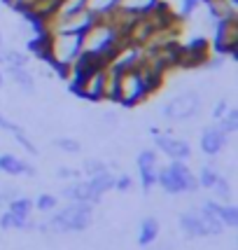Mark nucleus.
I'll return each instance as SVG.
<instances>
[{
  "instance_id": "bb28decb",
  "label": "nucleus",
  "mask_w": 238,
  "mask_h": 250,
  "mask_svg": "<svg viewBox=\"0 0 238 250\" xmlns=\"http://www.w3.org/2000/svg\"><path fill=\"white\" fill-rule=\"evenodd\" d=\"M33 206L38 208V210H42V213H52V210L59 206V201H56L54 194H40L38 199H35Z\"/></svg>"
},
{
  "instance_id": "72a5a7b5",
  "label": "nucleus",
  "mask_w": 238,
  "mask_h": 250,
  "mask_svg": "<svg viewBox=\"0 0 238 250\" xmlns=\"http://www.w3.org/2000/svg\"><path fill=\"white\" fill-rule=\"evenodd\" d=\"M227 110H229V103L224 101V98H222V101H217L215 108H213V120L219 122L222 117H224V112H227Z\"/></svg>"
},
{
  "instance_id": "b1692460",
  "label": "nucleus",
  "mask_w": 238,
  "mask_h": 250,
  "mask_svg": "<svg viewBox=\"0 0 238 250\" xmlns=\"http://www.w3.org/2000/svg\"><path fill=\"white\" fill-rule=\"evenodd\" d=\"M217 178H219V173H217L213 166H203V168H201V173L196 175V183H198V187H206V189H210V187L215 185Z\"/></svg>"
},
{
  "instance_id": "f704fd0d",
  "label": "nucleus",
  "mask_w": 238,
  "mask_h": 250,
  "mask_svg": "<svg viewBox=\"0 0 238 250\" xmlns=\"http://www.w3.org/2000/svg\"><path fill=\"white\" fill-rule=\"evenodd\" d=\"M59 178H65V180H77V178H79V171L68 168V166H61V168H59Z\"/></svg>"
},
{
  "instance_id": "cd10ccee",
  "label": "nucleus",
  "mask_w": 238,
  "mask_h": 250,
  "mask_svg": "<svg viewBox=\"0 0 238 250\" xmlns=\"http://www.w3.org/2000/svg\"><path fill=\"white\" fill-rule=\"evenodd\" d=\"M54 145L61 150V152H65V154H77L79 150H82V145H79L75 138H65V136H63V138H56Z\"/></svg>"
},
{
  "instance_id": "1a4fd4ad",
  "label": "nucleus",
  "mask_w": 238,
  "mask_h": 250,
  "mask_svg": "<svg viewBox=\"0 0 238 250\" xmlns=\"http://www.w3.org/2000/svg\"><path fill=\"white\" fill-rule=\"evenodd\" d=\"M227 143H229V133L222 131L219 124H213V126L203 129V133H201V152L208 154V157H215V154H219L227 147Z\"/></svg>"
},
{
  "instance_id": "c756f323",
  "label": "nucleus",
  "mask_w": 238,
  "mask_h": 250,
  "mask_svg": "<svg viewBox=\"0 0 238 250\" xmlns=\"http://www.w3.org/2000/svg\"><path fill=\"white\" fill-rule=\"evenodd\" d=\"M136 164H138V168H152V166H157V150H140Z\"/></svg>"
},
{
  "instance_id": "393cba45",
  "label": "nucleus",
  "mask_w": 238,
  "mask_h": 250,
  "mask_svg": "<svg viewBox=\"0 0 238 250\" xmlns=\"http://www.w3.org/2000/svg\"><path fill=\"white\" fill-rule=\"evenodd\" d=\"M219 126H222V131H227V133H236L238 131V110L229 108L227 112H224V117L219 120Z\"/></svg>"
},
{
  "instance_id": "dca6fc26",
  "label": "nucleus",
  "mask_w": 238,
  "mask_h": 250,
  "mask_svg": "<svg viewBox=\"0 0 238 250\" xmlns=\"http://www.w3.org/2000/svg\"><path fill=\"white\" fill-rule=\"evenodd\" d=\"M26 49H28V54L38 56L40 61H44V59L49 56V31L47 33H35L33 38H28Z\"/></svg>"
},
{
  "instance_id": "7ed1b4c3",
  "label": "nucleus",
  "mask_w": 238,
  "mask_h": 250,
  "mask_svg": "<svg viewBox=\"0 0 238 250\" xmlns=\"http://www.w3.org/2000/svg\"><path fill=\"white\" fill-rule=\"evenodd\" d=\"M89 225H91V204L82 201H70L68 206L56 210L47 222V227L54 231H82Z\"/></svg>"
},
{
  "instance_id": "58836bf2",
  "label": "nucleus",
  "mask_w": 238,
  "mask_h": 250,
  "mask_svg": "<svg viewBox=\"0 0 238 250\" xmlns=\"http://www.w3.org/2000/svg\"><path fill=\"white\" fill-rule=\"evenodd\" d=\"M0 213H2V208H0Z\"/></svg>"
},
{
  "instance_id": "c85d7f7f",
  "label": "nucleus",
  "mask_w": 238,
  "mask_h": 250,
  "mask_svg": "<svg viewBox=\"0 0 238 250\" xmlns=\"http://www.w3.org/2000/svg\"><path fill=\"white\" fill-rule=\"evenodd\" d=\"M210 189H215V194H217V199H222V201H229L231 199V185H229V180L227 178H217L215 180V185L210 187Z\"/></svg>"
},
{
  "instance_id": "f257e3e1",
  "label": "nucleus",
  "mask_w": 238,
  "mask_h": 250,
  "mask_svg": "<svg viewBox=\"0 0 238 250\" xmlns=\"http://www.w3.org/2000/svg\"><path fill=\"white\" fill-rule=\"evenodd\" d=\"M82 52V35L79 33H49V56L44 63L52 65L59 77L68 80L70 65Z\"/></svg>"
},
{
  "instance_id": "a211bd4d",
  "label": "nucleus",
  "mask_w": 238,
  "mask_h": 250,
  "mask_svg": "<svg viewBox=\"0 0 238 250\" xmlns=\"http://www.w3.org/2000/svg\"><path fill=\"white\" fill-rule=\"evenodd\" d=\"M10 77L14 80V84L21 89L23 94H33L35 91V80L33 75L28 73V68H7Z\"/></svg>"
},
{
  "instance_id": "39448f33",
  "label": "nucleus",
  "mask_w": 238,
  "mask_h": 250,
  "mask_svg": "<svg viewBox=\"0 0 238 250\" xmlns=\"http://www.w3.org/2000/svg\"><path fill=\"white\" fill-rule=\"evenodd\" d=\"M201 105H203L201 94L194 91V89H187L182 94H175V96L163 105L161 115L171 122H187V120H194L196 115L201 112Z\"/></svg>"
},
{
  "instance_id": "2f4dec72",
  "label": "nucleus",
  "mask_w": 238,
  "mask_h": 250,
  "mask_svg": "<svg viewBox=\"0 0 238 250\" xmlns=\"http://www.w3.org/2000/svg\"><path fill=\"white\" fill-rule=\"evenodd\" d=\"M108 166L100 162V159H87V162L82 164V173H87L89 178L91 175H96V173H100V171H105Z\"/></svg>"
},
{
  "instance_id": "a878e982",
  "label": "nucleus",
  "mask_w": 238,
  "mask_h": 250,
  "mask_svg": "<svg viewBox=\"0 0 238 250\" xmlns=\"http://www.w3.org/2000/svg\"><path fill=\"white\" fill-rule=\"evenodd\" d=\"M138 173H140V185L145 192H150L152 187L157 185V166H152V168H138Z\"/></svg>"
},
{
  "instance_id": "e433bc0d",
  "label": "nucleus",
  "mask_w": 238,
  "mask_h": 250,
  "mask_svg": "<svg viewBox=\"0 0 238 250\" xmlns=\"http://www.w3.org/2000/svg\"><path fill=\"white\" fill-rule=\"evenodd\" d=\"M5 84V75H2V68H0V87Z\"/></svg>"
},
{
  "instance_id": "4468645a",
  "label": "nucleus",
  "mask_w": 238,
  "mask_h": 250,
  "mask_svg": "<svg viewBox=\"0 0 238 250\" xmlns=\"http://www.w3.org/2000/svg\"><path fill=\"white\" fill-rule=\"evenodd\" d=\"M0 129H2V131H10L12 136H14V141L19 143V145H21V147L28 154H35V152H38V147H35V143L28 138V133H26V131H23L19 124H14L12 120H7V117L2 115V110H0Z\"/></svg>"
},
{
  "instance_id": "f3484780",
  "label": "nucleus",
  "mask_w": 238,
  "mask_h": 250,
  "mask_svg": "<svg viewBox=\"0 0 238 250\" xmlns=\"http://www.w3.org/2000/svg\"><path fill=\"white\" fill-rule=\"evenodd\" d=\"M119 0H84V7H87L96 19H105L112 12L117 10Z\"/></svg>"
},
{
  "instance_id": "f03ea898",
  "label": "nucleus",
  "mask_w": 238,
  "mask_h": 250,
  "mask_svg": "<svg viewBox=\"0 0 238 250\" xmlns=\"http://www.w3.org/2000/svg\"><path fill=\"white\" fill-rule=\"evenodd\" d=\"M150 94L145 89V82H142V75L136 68H129V70H121L117 73V91H115V103L124 105V108H136L140 105L142 101H147Z\"/></svg>"
},
{
  "instance_id": "4c0bfd02",
  "label": "nucleus",
  "mask_w": 238,
  "mask_h": 250,
  "mask_svg": "<svg viewBox=\"0 0 238 250\" xmlns=\"http://www.w3.org/2000/svg\"><path fill=\"white\" fill-rule=\"evenodd\" d=\"M2 49H5V47H2V33H0V54H2Z\"/></svg>"
},
{
  "instance_id": "ddd939ff",
  "label": "nucleus",
  "mask_w": 238,
  "mask_h": 250,
  "mask_svg": "<svg viewBox=\"0 0 238 250\" xmlns=\"http://www.w3.org/2000/svg\"><path fill=\"white\" fill-rule=\"evenodd\" d=\"M206 210H210L224 227H238V208L231 204H217V201H206Z\"/></svg>"
},
{
  "instance_id": "9d476101",
  "label": "nucleus",
  "mask_w": 238,
  "mask_h": 250,
  "mask_svg": "<svg viewBox=\"0 0 238 250\" xmlns=\"http://www.w3.org/2000/svg\"><path fill=\"white\" fill-rule=\"evenodd\" d=\"M87 183V196H89V204H98L100 201V196L110 192V189H115V175L110 173L108 168L105 171H100V173L91 175Z\"/></svg>"
},
{
  "instance_id": "6ab92c4d",
  "label": "nucleus",
  "mask_w": 238,
  "mask_h": 250,
  "mask_svg": "<svg viewBox=\"0 0 238 250\" xmlns=\"http://www.w3.org/2000/svg\"><path fill=\"white\" fill-rule=\"evenodd\" d=\"M159 236V222L154 218H145L140 222V231H138V243H140L142 248L145 246H150L154 243V239Z\"/></svg>"
},
{
  "instance_id": "7c9ffc66",
  "label": "nucleus",
  "mask_w": 238,
  "mask_h": 250,
  "mask_svg": "<svg viewBox=\"0 0 238 250\" xmlns=\"http://www.w3.org/2000/svg\"><path fill=\"white\" fill-rule=\"evenodd\" d=\"M198 5H201L198 0H180V10L175 12V14L180 17V21H182V19H189V17L198 10Z\"/></svg>"
},
{
  "instance_id": "9b49d317",
  "label": "nucleus",
  "mask_w": 238,
  "mask_h": 250,
  "mask_svg": "<svg viewBox=\"0 0 238 250\" xmlns=\"http://www.w3.org/2000/svg\"><path fill=\"white\" fill-rule=\"evenodd\" d=\"M10 204V213H12V229H31V210H33V199L28 196H19V199H12Z\"/></svg>"
},
{
  "instance_id": "4be33fe9",
  "label": "nucleus",
  "mask_w": 238,
  "mask_h": 250,
  "mask_svg": "<svg viewBox=\"0 0 238 250\" xmlns=\"http://www.w3.org/2000/svg\"><path fill=\"white\" fill-rule=\"evenodd\" d=\"M0 63H5V68H26L28 65V54H23L19 49H2Z\"/></svg>"
},
{
  "instance_id": "6e6552de",
  "label": "nucleus",
  "mask_w": 238,
  "mask_h": 250,
  "mask_svg": "<svg viewBox=\"0 0 238 250\" xmlns=\"http://www.w3.org/2000/svg\"><path fill=\"white\" fill-rule=\"evenodd\" d=\"M152 136H154L157 150H161L166 157L180 159V162H187V159L192 157V145L184 141V138H175V136L163 133V131H159V129H152Z\"/></svg>"
},
{
  "instance_id": "5701e85b",
  "label": "nucleus",
  "mask_w": 238,
  "mask_h": 250,
  "mask_svg": "<svg viewBox=\"0 0 238 250\" xmlns=\"http://www.w3.org/2000/svg\"><path fill=\"white\" fill-rule=\"evenodd\" d=\"M63 196L68 201H82V204H89V196H87V183L84 180H77L73 185L63 187Z\"/></svg>"
},
{
  "instance_id": "aec40b11",
  "label": "nucleus",
  "mask_w": 238,
  "mask_h": 250,
  "mask_svg": "<svg viewBox=\"0 0 238 250\" xmlns=\"http://www.w3.org/2000/svg\"><path fill=\"white\" fill-rule=\"evenodd\" d=\"M180 227H182V231H187L192 239L206 236V234H203V225H201L198 213H184V215H180Z\"/></svg>"
},
{
  "instance_id": "f8f14e48",
  "label": "nucleus",
  "mask_w": 238,
  "mask_h": 250,
  "mask_svg": "<svg viewBox=\"0 0 238 250\" xmlns=\"http://www.w3.org/2000/svg\"><path fill=\"white\" fill-rule=\"evenodd\" d=\"M0 171L7 175H35V168L31 164L12 152L0 154Z\"/></svg>"
},
{
  "instance_id": "473e14b6",
  "label": "nucleus",
  "mask_w": 238,
  "mask_h": 250,
  "mask_svg": "<svg viewBox=\"0 0 238 250\" xmlns=\"http://www.w3.org/2000/svg\"><path fill=\"white\" fill-rule=\"evenodd\" d=\"M131 187H133V180H131L129 173L119 175V178H115V189H119V192H129Z\"/></svg>"
},
{
  "instance_id": "412c9836",
  "label": "nucleus",
  "mask_w": 238,
  "mask_h": 250,
  "mask_svg": "<svg viewBox=\"0 0 238 250\" xmlns=\"http://www.w3.org/2000/svg\"><path fill=\"white\" fill-rule=\"evenodd\" d=\"M198 218H201V225H203V234H206V236H217V234L224 231V225H222L210 210H206L203 206L198 210Z\"/></svg>"
},
{
  "instance_id": "c9c22d12",
  "label": "nucleus",
  "mask_w": 238,
  "mask_h": 250,
  "mask_svg": "<svg viewBox=\"0 0 238 250\" xmlns=\"http://www.w3.org/2000/svg\"><path fill=\"white\" fill-rule=\"evenodd\" d=\"M5 5H10L12 10H17V7H21L23 2H28V0H2Z\"/></svg>"
},
{
  "instance_id": "423d86ee",
  "label": "nucleus",
  "mask_w": 238,
  "mask_h": 250,
  "mask_svg": "<svg viewBox=\"0 0 238 250\" xmlns=\"http://www.w3.org/2000/svg\"><path fill=\"white\" fill-rule=\"evenodd\" d=\"M238 19H219L215 21V38L210 44V52H215L219 56H234L236 59L238 52Z\"/></svg>"
},
{
  "instance_id": "0eeeda50",
  "label": "nucleus",
  "mask_w": 238,
  "mask_h": 250,
  "mask_svg": "<svg viewBox=\"0 0 238 250\" xmlns=\"http://www.w3.org/2000/svg\"><path fill=\"white\" fill-rule=\"evenodd\" d=\"M210 42H208L203 35L198 38H192L189 42L182 44V54H180V65L178 68H184V70H194V68H203L206 61L210 59Z\"/></svg>"
},
{
  "instance_id": "20e7f679",
  "label": "nucleus",
  "mask_w": 238,
  "mask_h": 250,
  "mask_svg": "<svg viewBox=\"0 0 238 250\" xmlns=\"http://www.w3.org/2000/svg\"><path fill=\"white\" fill-rule=\"evenodd\" d=\"M157 185H161L163 192H168V194H182V192H194L198 183L187 164L173 159L171 166L157 171Z\"/></svg>"
},
{
  "instance_id": "2eb2a0df",
  "label": "nucleus",
  "mask_w": 238,
  "mask_h": 250,
  "mask_svg": "<svg viewBox=\"0 0 238 250\" xmlns=\"http://www.w3.org/2000/svg\"><path fill=\"white\" fill-rule=\"evenodd\" d=\"M159 0H119L117 10L121 14H126L129 19H138V17H145L150 14L152 7L157 5Z\"/></svg>"
}]
</instances>
